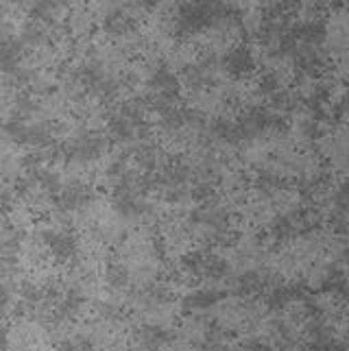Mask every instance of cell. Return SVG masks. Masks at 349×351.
Returning <instances> with one entry per match:
<instances>
[{"label":"cell","mask_w":349,"mask_h":351,"mask_svg":"<svg viewBox=\"0 0 349 351\" xmlns=\"http://www.w3.org/2000/svg\"><path fill=\"white\" fill-rule=\"evenodd\" d=\"M345 107H349V83H347V92H345Z\"/></svg>","instance_id":"obj_22"},{"label":"cell","mask_w":349,"mask_h":351,"mask_svg":"<svg viewBox=\"0 0 349 351\" xmlns=\"http://www.w3.org/2000/svg\"><path fill=\"white\" fill-rule=\"evenodd\" d=\"M240 351H271V349L264 343H260V341H249V343L243 345V349H240Z\"/></svg>","instance_id":"obj_21"},{"label":"cell","mask_w":349,"mask_h":351,"mask_svg":"<svg viewBox=\"0 0 349 351\" xmlns=\"http://www.w3.org/2000/svg\"><path fill=\"white\" fill-rule=\"evenodd\" d=\"M105 147H107V140L103 136L88 131V133H81L79 138H75L68 144L66 155L70 160H77V162H92L96 157L103 155Z\"/></svg>","instance_id":"obj_2"},{"label":"cell","mask_w":349,"mask_h":351,"mask_svg":"<svg viewBox=\"0 0 349 351\" xmlns=\"http://www.w3.org/2000/svg\"><path fill=\"white\" fill-rule=\"evenodd\" d=\"M92 199V190L88 186H81V184H72L66 186L62 192H59L57 203L62 210H79L83 205H88Z\"/></svg>","instance_id":"obj_9"},{"label":"cell","mask_w":349,"mask_h":351,"mask_svg":"<svg viewBox=\"0 0 349 351\" xmlns=\"http://www.w3.org/2000/svg\"><path fill=\"white\" fill-rule=\"evenodd\" d=\"M258 92L262 96H269L273 99L275 94L282 92V79L278 77V72H262L258 79Z\"/></svg>","instance_id":"obj_13"},{"label":"cell","mask_w":349,"mask_h":351,"mask_svg":"<svg viewBox=\"0 0 349 351\" xmlns=\"http://www.w3.org/2000/svg\"><path fill=\"white\" fill-rule=\"evenodd\" d=\"M107 282H110L112 286H116V288L127 286V282H129V273H127L125 266H123V264H112L110 269H107Z\"/></svg>","instance_id":"obj_17"},{"label":"cell","mask_w":349,"mask_h":351,"mask_svg":"<svg viewBox=\"0 0 349 351\" xmlns=\"http://www.w3.org/2000/svg\"><path fill=\"white\" fill-rule=\"evenodd\" d=\"M20 64V44L5 42L3 46V70L5 72H16Z\"/></svg>","instance_id":"obj_16"},{"label":"cell","mask_w":349,"mask_h":351,"mask_svg":"<svg viewBox=\"0 0 349 351\" xmlns=\"http://www.w3.org/2000/svg\"><path fill=\"white\" fill-rule=\"evenodd\" d=\"M295 40L299 42V46H319L323 40H326V24L321 20H304L297 22L295 27H291Z\"/></svg>","instance_id":"obj_6"},{"label":"cell","mask_w":349,"mask_h":351,"mask_svg":"<svg viewBox=\"0 0 349 351\" xmlns=\"http://www.w3.org/2000/svg\"><path fill=\"white\" fill-rule=\"evenodd\" d=\"M138 338L144 347L155 349V347H160L168 341V334L160 328V325H144V328L138 332Z\"/></svg>","instance_id":"obj_12"},{"label":"cell","mask_w":349,"mask_h":351,"mask_svg":"<svg viewBox=\"0 0 349 351\" xmlns=\"http://www.w3.org/2000/svg\"><path fill=\"white\" fill-rule=\"evenodd\" d=\"M149 90L153 96H162L168 101H177L179 94V81L175 77V72L166 66H158L151 75H149Z\"/></svg>","instance_id":"obj_5"},{"label":"cell","mask_w":349,"mask_h":351,"mask_svg":"<svg viewBox=\"0 0 349 351\" xmlns=\"http://www.w3.org/2000/svg\"><path fill=\"white\" fill-rule=\"evenodd\" d=\"M212 68L206 62H197V64H190L184 70V83L186 88L192 92H201V90H208L212 86Z\"/></svg>","instance_id":"obj_8"},{"label":"cell","mask_w":349,"mask_h":351,"mask_svg":"<svg viewBox=\"0 0 349 351\" xmlns=\"http://www.w3.org/2000/svg\"><path fill=\"white\" fill-rule=\"evenodd\" d=\"M238 24V11L223 0H190L177 14V31L182 35H195L206 29L234 27Z\"/></svg>","instance_id":"obj_1"},{"label":"cell","mask_w":349,"mask_h":351,"mask_svg":"<svg viewBox=\"0 0 349 351\" xmlns=\"http://www.w3.org/2000/svg\"><path fill=\"white\" fill-rule=\"evenodd\" d=\"M299 129H302V136L308 138V140H317V138H319V123H317L315 118L304 120L302 127H299Z\"/></svg>","instance_id":"obj_20"},{"label":"cell","mask_w":349,"mask_h":351,"mask_svg":"<svg viewBox=\"0 0 349 351\" xmlns=\"http://www.w3.org/2000/svg\"><path fill=\"white\" fill-rule=\"evenodd\" d=\"M256 190L260 192L262 197H275L286 188V179L282 175H278L275 171H262L256 181H254Z\"/></svg>","instance_id":"obj_10"},{"label":"cell","mask_w":349,"mask_h":351,"mask_svg":"<svg viewBox=\"0 0 349 351\" xmlns=\"http://www.w3.org/2000/svg\"><path fill=\"white\" fill-rule=\"evenodd\" d=\"M44 40V31L40 27V22H29L22 31V42L24 44H40Z\"/></svg>","instance_id":"obj_18"},{"label":"cell","mask_w":349,"mask_h":351,"mask_svg":"<svg viewBox=\"0 0 349 351\" xmlns=\"http://www.w3.org/2000/svg\"><path fill=\"white\" fill-rule=\"evenodd\" d=\"M46 247L59 260H70L77 253V240L68 232H46L44 234Z\"/></svg>","instance_id":"obj_7"},{"label":"cell","mask_w":349,"mask_h":351,"mask_svg":"<svg viewBox=\"0 0 349 351\" xmlns=\"http://www.w3.org/2000/svg\"><path fill=\"white\" fill-rule=\"evenodd\" d=\"M221 68L227 77L243 79L251 75V70H254V55H251L247 46H234L232 51H227L221 57Z\"/></svg>","instance_id":"obj_3"},{"label":"cell","mask_w":349,"mask_h":351,"mask_svg":"<svg viewBox=\"0 0 349 351\" xmlns=\"http://www.w3.org/2000/svg\"><path fill=\"white\" fill-rule=\"evenodd\" d=\"M293 59H295V68L299 75L310 77V79L319 77L328 66L326 57H323V53L319 51V46H299Z\"/></svg>","instance_id":"obj_4"},{"label":"cell","mask_w":349,"mask_h":351,"mask_svg":"<svg viewBox=\"0 0 349 351\" xmlns=\"http://www.w3.org/2000/svg\"><path fill=\"white\" fill-rule=\"evenodd\" d=\"M62 351H92V343L88 338L83 336H77V338H70L62 345Z\"/></svg>","instance_id":"obj_19"},{"label":"cell","mask_w":349,"mask_h":351,"mask_svg":"<svg viewBox=\"0 0 349 351\" xmlns=\"http://www.w3.org/2000/svg\"><path fill=\"white\" fill-rule=\"evenodd\" d=\"M57 14V0H35L31 7V20L35 22H48Z\"/></svg>","instance_id":"obj_14"},{"label":"cell","mask_w":349,"mask_h":351,"mask_svg":"<svg viewBox=\"0 0 349 351\" xmlns=\"http://www.w3.org/2000/svg\"><path fill=\"white\" fill-rule=\"evenodd\" d=\"M221 299L219 290H197V293H190L184 299V308L190 312H199V310H208L212 308L216 301Z\"/></svg>","instance_id":"obj_11"},{"label":"cell","mask_w":349,"mask_h":351,"mask_svg":"<svg viewBox=\"0 0 349 351\" xmlns=\"http://www.w3.org/2000/svg\"><path fill=\"white\" fill-rule=\"evenodd\" d=\"M103 24H105V31L112 35H125L131 29V20L123 14V11H112Z\"/></svg>","instance_id":"obj_15"}]
</instances>
